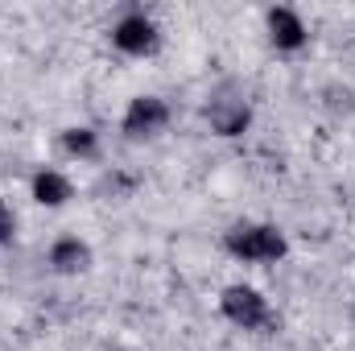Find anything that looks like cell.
Here are the masks:
<instances>
[{"label":"cell","instance_id":"obj_1","mask_svg":"<svg viewBox=\"0 0 355 351\" xmlns=\"http://www.w3.org/2000/svg\"><path fill=\"white\" fill-rule=\"evenodd\" d=\"M223 248H227V257L236 264L268 268V264L285 261L289 240H285V232L277 223H252V219H244V223H236V228L223 232Z\"/></svg>","mask_w":355,"mask_h":351},{"label":"cell","instance_id":"obj_2","mask_svg":"<svg viewBox=\"0 0 355 351\" xmlns=\"http://www.w3.org/2000/svg\"><path fill=\"white\" fill-rule=\"evenodd\" d=\"M219 314H223L236 331H265L268 323H272L268 298L257 285H248V281H236V285H227V289L219 293Z\"/></svg>","mask_w":355,"mask_h":351},{"label":"cell","instance_id":"obj_3","mask_svg":"<svg viewBox=\"0 0 355 351\" xmlns=\"http://www.w3.org/2000/svg\"><path fill=\"white\" fill-rule=\"evenodd\" d=\"M166 124H170V103L162 95H132L120 116V132L128 141H149V137L166 132Z\"/></svg>","mask_w":355,"mask_h":351},{"label":"cell","instance_id":"obj_4","mask_svg":"<svg viewBox=\"0 0 355 351\" xmlns=\"http://www.w3.org/2000/svg\"><path fill=\"white\" fill-rule=\"evenodd\" d=\"M157 42H162V33H157L153 17H145V12H128L112 25V46L124 58H149L157 50Z\"/></svg>","mask_w":355,"mask_h":351},{"label":"cell","instance_id":"obj_5","mask_svg":"<svg viewBox=\"0 0 355 351\" xmlns=\"http://www.w3.org/2000/svg\"><path fill=\"white\" fill-rule=\"evenodd\" d=\"M265 33H268V42H272V50H281V54H297V50L310 46V25H306V17H302L297 8H289V4L268 8L265 12Z\"/></svg>","mask_w":355,"mask_h":351},{"label":"cell","instance_id":"obj_6","mask_svg":"<svg viewBox=\"0 0 355 351\" xmlns=\"http://www.w3.org/2000/svg\"><path fill=\"white\" fill-rule=\"evenodd\" d=\"M75 178L67 174V170H58V166H42V170H33L29 178V198L37 203V207H46V211H62V207H71L75 203Z\"/></svg>","mask_w":355,"mask_h":351},{"label":"cell","instance_id":"obj_7","mask_svg":"<svg viewBox=\"0 0 355 351\" xmlns=\"http://www.w3.org/2000/svg\"><path fill=\"white\" fill-rule=\"evenodd\" d=\"M46 261H50V268H54L58 277H79V273L91 268V244L83 236H58V240L50 244Z\"/></svg>","mask_w":355,"mask_h":351},{"label":"cell","instance_id":"obj_8","mask_svg":"<svg viewBox=\"0 0 355 351\" xmlns=\"http://www.w3.org/2000/svg\"><path fill=\"white\" fill-rule=\"evenodd\" d=\"M62 153H67V157H75V162H91V157L99 153V132L87 128V124L67 128V132H62Z\"/></svg>","mask_w":355,"mask_h":351},{"label":"cell","instance_id":"obj_9","mask_svg":"<svg viewBox=\"0 0 355 351\" xmlns=\"http://www.w3.org/2000/svg\"><path fill=\"white\" fill-rule=\"evenodd\" d=\"M17 240V211H12V203L0 194V248H8Z\"/></svg>","mask_w":355,"mask_h":351}]
</instances>
